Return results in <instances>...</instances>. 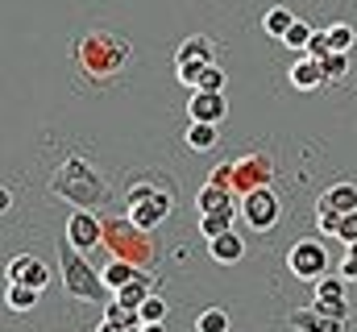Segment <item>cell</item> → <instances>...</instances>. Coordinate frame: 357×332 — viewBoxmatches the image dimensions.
<instances>
[{
    "instance_id": "7a4b0ae2",
    "label": "cell",
    "mask_w": 357,
    "mask_h": 332,
    "mask_svg": "<svg viewBox=\"0 0 357 332\" xmlns=\"http://www.w3.org/2000/svg\"><path fill=\"white\" fill-rule=\"evenodd\" d=\"M50 191L63 195V199H71V204H79V208H88V204H100V199H104V183H100V174H96L84 158L63 163V170L50 179Z\"/></svg>"
},
{
    "instance_id": "4dcf8cb0",
    "label": "cell",
    "mask_w": 357,
    "mask_h": 332,
    "mask_svg": "<svg viewBox=\"0 0 357 332\" xmlns=\"http://www.w3.org/2000/svg\"><path fill=\"white\" fill-rule=\"evenodd\" d=\"M328 54H333V42H328V29H324V33H316V38L307 42V59H316V63H324Z\"/></svg>"
},
{
    "instance_id": "e0dca14e",
    "label": "cell",
    "mask_w": 357,
    "mask_h": 332,
    "mask_svg": "<svg viewBox=\"0 0 357 332\" xmlns=\"http://www.w3.org/2000/svg\"><path fill=\"white\" fill-rule=\"evenodd\" d=\"M104 320H108V324H116V329H137V324H142V312H133V308H125V303L108 299V308H104Z\"/></svg>"
},
{
    "instance_id": "8992f818",
    "label": "cell",
    "mask_w": 357,
    "mask_h": 332,
    "mask_svg": "<svg viewBox=\"0 0 357 332\" xmlns=\"http://www.w3.org/2000/svg\"><path fill=\"white\" fill-rule=\"evenodd\" d=\"M212 67V46H208V38H191V42H183L175 54V71H178V83H187V87H195L199 75Z\"/></svg>"
},
{
    "instance_id": "836d02e7",
    "label": "cell",
    "mask_w": 357,
    "mask_h": 332,
    "mask_svg": "<svg viewBox=\"0 0 357 332\" xmlns=\"http://www.w3.org/2000/svg\"><path fill=\"white\" fill-rule=\"evenodd\" d=\"M337 237H341L345 246H354V241H357V212H349V216L341 220V233H337Z\"/></svg>"
},
{
    "instance_id": "9a60e30c",
    "label": "cell",
    "mask_w": 357,
    "mask_h": 332,
    "mask_svg": "<svg viewBox=\"0 0 357 332\" xmlns=\"http://www.w3.org/2000/svg\"><path fill=\"white\" fill-rule=\"evenodd\" d=\"M233 216H237V208H220V212H204V220H199V233H204L208 241H216V237H225V233H233Z\"/></svg>"
},
{
    "instance_id": "484cf974",
    "label": "cell",
    "mask_w": 357,
    "mask_h": 332,
    "mask_svg": "<svg viewBox=\"0 0 357 332\" xmlns=\"http://www.w3.org/2000/svg\"><path fill=\"white\" fill-rule=\"evenodd\" d=\"M316 299H345V278L324 274V278L316 282Z\"/></svg>"
},
{
    "instance_id": "d4e9b609",
    "label": "cell",
    "mask_w": 357,
    "mask_h": 332,
    "mask_svg": "<svg viewBox=\"0 0 357 332\" xmlns=\"http://www.w3.org/2000/svg\"><path fill=\"white\" fill-rule=\"evenodd\" d=\"M312 38H316V29H312V25H303V21H295V25H291V33H287L282 42H287L291 50H307V42H312Z\"/></svg>"
},
{
    "instance_id": "d590c367",
    "label": "cell",
    "mask_w": 357,
    "mask_h": 332,
    "mask_svg": "<svg viewBox=\"0 0 357 332\" xmlns=\"http://www.w3.org/2000/svg\"><path fill=\"white\" fill-rule=\"evenodd\" d=\"M142 329H146V332H167L162 324H142Z\"/></svg>"
},
{
    "instance_id": "cb8c5ba5",
    "label": "cell",
    "mask_w": 357,
    "mask_h": 332,
    "mask_svg": "<svg viewBox=\"0 0 357 332\" xmlns=\"http://www.w3.org/2000/svg\"><path fill=\"white\" fill-rule=\"evenodd\" d=\"M312 308L328 320H349V303L345 299H312Z\"/></svg>"
},
{
    "instance_id": "ac0fdd59",
    "label": "cell",
    "mask_w": 357,
    "mask_h": 332,
    "mask_svg": "<svg viewBox=\"0 0 357 332\" xmlns=\"http://www.w3.org/2000/svg\"><path fill=\"white\" fill-rule=\"evenodd\" d=\"M38 303V287H29V282H8V308L13 312H29Z\"/></svg>"
},
{
    "instance_id": "7c38bea8",
    "label": "cell",
    "mask_w": 357,
    "mask_h": 332,
    "mask_svg": "<svg viewBox=\"0 0 357 332\" xmlns=\"http://www.w3.org/2000/svg\"><path fill=\"white\" fill-rule=\"evenodd\" d=\"M100 274H104V287H108V291H121V287H129V282H133L142 270H137L133 262H125V257H112V262H108Z\"/></svg>"
},
{
    "instance_id": "9c48e42d",
    "label": "cell",
    "mask_w": 357,
    "mask_h": 332,
    "mask_svg": "<svg viewBox=\"0 0 357 332\" xmlns=\"http://www.w3.org/2000/svg\"><path fill=\"white\" fill-rule=\"evenodd\" d=\"M67 241L79 249V253H88V249H96L100 241H104V225L91 216L88 208H79V212L67 220Z\"/></svg>"
},
{
    "instance_id": "7402d4cb",
    "label": "cell",
    "mask_w": 357,
    "mask_h": 332,
    "mask_svg": "<svg viewBox=\"0 0 357 332\" xmlns=\"http://www.w3.org/2000/svg\"><path fill=\"white\" fill-rule=\"evenodd\" d=\"M328 42H333V50H341V54H349V50H354V42H357L354 25H345V21H337V25L328 29Z\"/></svg>"
},
{
    "instance_id": "4316f807",
    "label": "cell",
    "mask_w": 357,
    "mask_h": 332,
    "mask_svg": "<svg viewBox=\"0 0 357 332\" xmlns=\"http://www.w3.org/2000/svg\"><path fill=\"white\" fill-rule=\"evenodd\" d=\"M341 220H345L341 212H333V208L320 204V220H316V229H320L324 237H337V233H341Z\"/></svg>"
},
{
    "instance_id": "4fadbf2b",
    "label": "cell",
    "mask_w": 357,
    "mask_h": 332,
    "mask_svg": "<svg viewBox=\"0 0 357 332\" xmlns=\"http://www.w3.org/2000/svg\"><path fill=\"white\" fill-rule=\"evenodd\" d=\"M324 208H333V212H341V216H349L357 212V187L354 183H337V187H328L324 191V199H320Z\"/></svg>"
},
{
    "instance_id": "d6a6232c",
    "label": "cell",
    "mask_w": 357,
    "mask_h": 332,
    "mask_svg": "<svg viewBox=\"0 0 357 332\" xmlns=\"http://www.w3.org/2000/svg\"><path fill=\"white\" fill-rule=\"evenodd\" d=\"M21 282H29V287H38V291H42V287L50 282V266H42V262L33 257V266L25 270V278H21Z\"/></svg>"
},
{
    "instance_id": "6da1fadb",
    "label": "cell",
    "mask_w": 357,
    "mask_h": 332,
    "mask_svg": "<svg viewBox=\"0 0 357 332\" xmlns=\"http://www.w3.org/2000/svg\"><path fill=\"white\" fill-rule=\"evenodd\" d=\"M79 67L88 71V75H116L125 63H129V42L125 38H116V33H88L84 42H79Z\"/></svg>"
},
{
    "instance_id": "603a6c76",
    "label": "cell",
    "mask_w": 357,
    "mask_h": 332,
    "mask_svg": "<svg viewBox=\"0 0 357 332\" xmlns=\"http://www.w3.org/2000/svg\"><path fill=\"white\" fill-rule=\"evenodd\" d=\"M195 329L199 332H229V316H225L220 308H208V312H199Z\"/></svg>"
},
{
    "instance_id": "8d00e7d4",
    "label": "cell",
    "mask_w": 357,
    "mask_h": 332,
    "mask_svg": "<svg viewBox=\"0 0 357 332\" xmlns=\"http://www.w3.org/2000/svg\"><path fill=\"white\" fill-rule=\"evenodd\" d=\"M345 257H354V262H357V241H354V246H349V253H345Z\"/></svg>"
},
{
    "instance_id": "2e32d148",
    "label": "cell",
    "mask_w": 357,
    "mask_h": 332,
    "mask_svg": "<svg viewBox=\"0 0 357 332\" xmlns=\"http://www.w3.org/2000/svg\"><path fill=\"white\" fill-rule=\"evenodd\" d=\"M150 299V278L146 274H137L129 287H121L116 291V303H125V308H133V312H142V303Z\"/></svg>"
},
{
    "instance_id": "5bb4252c",
    "label": "cell",
    "mask_w": 357,
    "mask_h": 332,
    "mask_svg": "<svg viewBox=\"0 0 357 332\" xmlns=\"http://www.w3.org/2000/svg\"><path fill=\"white\" fill-rule=\"evenodd\" d=\"M291 83H295L299 91H312V87L324 83V67H320L316 59H299V63H291Z\"/></svg>"
},
{
    "instance_id": "1f68e13d",
    "label": "cell",
    "mask_w": 357,
    "mask_h": 332,
    "mask_svg": "<svg viewBox=\"0 0 357 332\" xmlns=\"http://www.w3.org/2000/svg\"><path fill=\"white\" fill-rule=\"evenodd\" d=\"M29 266H33V253H17V257H8V282H21Z\"/></svg>"
},
{
    "instance_id": "44dd1931",
    "label": "cell",
    "mask_w": 357,
    "mask_h": 332,
    "mask_svg": "<svg viewBox=\"0 0 357 332\" xmlns=\"http://www.w3.org/2000/svg\"><path fill=\"white\" fill-rule=\"evenodd\" d=\"M262 25H266V33H270V38H287V33H291V25H295V17H291L287 8H270Z\"/></svg>"
},
{
    "instance_id": "277c9868",
    "label": "cell",
    "mask_w": 357,
    "mask_h": 332,
    "mask_svg": "<svg viewBox=\"0 0 357 332\" xmlns=\"http://www.w3.org/2000/svg\"><path fill=\"white\" fill-rule=\"evenodd\" d=\"M129 208H133V212H129V220H133L137 229H146V233H150V229H158V225L171 216V195H167V191L133 187V191H129Z\"/></svg>"
},
{
    "instance_id": "f546056e",
    "label": "cell",
    "mask_w": 357,
    "mask_h": 332,
    "mask_svg": "<svg viewBox=\"0 0 357 332\" xmlns=\"http://www.w3.org/2000/svg\"><path fill=\"white\" fill-rule=\"evenodd\" d=\"M195 91H225V71L212 63L204 75H199V83H195Z\"/></svg>"
},
{
    "instance_id": "74e56055",
    "label": "cell",
    "mask_w": 357,
    "mask_h": 332,
    "mask_svg": "<svg viewBox=\"0 0 357 332\" xmlns=\"http://www.w3.org/2000/svg\"><path fill=\"white\" fill-rule=\"evenodd\" d=\"M121 332H146V329H142V324H137V329H121Z\"/></svg>"
},
{
    "instance_id": "83f0119b",
    "label": "cell",
    "mask_w": 357,
    "mask_h": 332,
    "mask_svg": "<svg viewBox=\"0 0 357 332\" xmlns=\"http://www.w3.org/2000/svg\"><path fill=\"white\" fill-rule=\"evenodd\" d=\"M320 67H324V80H341V75H345V67H349V54L333 50V54H328V59H324Z\"/></svg>"
},
{
    "instance_id": "f1b7e54d",
    "label": "cell",
    "mask_w": 357,
    "mask_h": 332,
    "mask_svg": "<svg viewBox=\"0 0 357 332\" xmlns=\"http://www.w3.org/2000/svg\"><path fill=\"white\" fill-rule=\"evenodd\" d=\"M162 316H167V303H162L158 295H150V299L142 303V324H162Z\"/></svg>"
},
{
    "instance_id": "e575fe53",
    "label": "cell",
    "mask_w": 357,
    "mask_h": 332,
    "mask_svg": "<svg viewBox=\"0 0 357 332\" xmlns=\"http://www.w3.org/2000/svg\"><path fill=\"white\" fill-rule=\"evenodd\" d=\"M341 278H357V262H354V257H345V262H341Z\"/></svg>"
},
{
    "instance_id": "ffe728a7",
    "label": "cell",
    "mask_w": 357,
    "mask_h": 332,
    "mask_svg": "<svg viewBox=\"0 0 357 332\" xmlns=\"http://www.w3.org/2000/svg\"><path fill=\"white\" fill-rule=\"evenodd\" d=\"M220 208H233V199H229V191H225V187L208 183V187L199 191V212H220Z\"/></svg>"
},
{
    "instance_id": "5b68a950",
    "label": "cell",
    "mask_w": 357,
    "mask_h": 332,
    "mask_svg": "<svg viewBox=\"0 0 357 332\" xmlns=\"http://www.w3.org/2000/svg\"><path fill=\"white\" fill-rule=\"evenodd\" d=\"M287 266H291V274L295 278H303V282H320L324 274H328V253L320 241H299V246H291L287 253Z\"/></svg>"
},
{
    "instance_id": "3957f363",
    "label": "cell",
    "mask_w": 357,
    "mask_h": 332,
    "mask_svg": "<svg viewBox=\"0 0 357 332\" xmlns=\"http://www.w3.org/2000/svg\"><path fill=\"white\" fill-rule=\"evenodd\" d=\"M63 282H67V291L75 295V299H104V274H91L88 262H84V253L71 246V241H63Z\"/></svg>"
},
{
    "instance_id": "52a82bcc",
    "label": "cell",
    "mask_w": 357,
    "mask_h": 332,
    "mask_svg": "<svg viewBox=\"0 0 357 332\" xmlns=\"http://www.w3.org/2000/svg\"><path fill=\"white\" fill-rule=\"evenodd\" d=\"M241 216H245L250 229H270V225L278 220V199H274V191H270V187H254V191H245Z\"/></svg>"
},
{
    "instance_id": "30bf717a",
    "label": "cell",
    "mask_w": 357,
    "mask_h": 332,
    "mask_svg": "<svg viewBox=\"0 0 357 332\" xmlns=\"http://www.w3.org/2000/svg\"><path fill=\"white\" fill-rule=\"evenodd\" d=\"M291 329L295 332H345V320H328L316 308H299V312H291Z\"/></svg>"
},
{
    "instance_id": "8fae6325",
    "label": "cell",
    "mask_w": 357,
    "mask_h": 332,
    "mask_svg": "<svg viewBox=\"0 0 357 332\" xmlns=\"http://www.w3.org/2000/svg\"><path fill=\"white\" fill-rule=\"evenodd\" d=\"M208 253H212V262H216V266H233V262H241L245 241H241V233H225V237L208 241Z\"/></svg>"
},
{
    "instance_id": "ba28073f",
    "label": "cell",
    "mask_w": 357,
    "mask_h": 332,
    "mask_svg": "<svg viewBox=\"0 0 357 332\" xmlns=\"http://www.w3.org/2000/svg\"><path fill=\"white\" fill-rule=\"evenodd\" d=\"M225 112H229L225 91H191V100H187V116L199 125H220Z\"/></svg>"
},
{
    "instance_id": "d6986e66",
    "label": "cell",
    "mask_w": 357,
    "mask_h": 332,
    "mask_svg": "<svg viewBox=\"0 0 357 332\" xmlns=\"http://www.w3.org/2000/svg\"><path fill=\"white\" fill-rule=\"evenodd\" d=\"M187 146L191 150H212L216 146V125H199V121H191V129H187Z\"/></svg>"
}]
</instances>
